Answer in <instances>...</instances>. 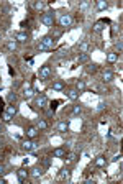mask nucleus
<instances>
[{
	"label": "nucleus",
	"instance_id": "nucleus-1",
	"mask_svg": "<svg viewBox=\"0 0 123 184\" xmlns=\"http://www.w3.org/2000/svg\"><path fill=\"white\" fill-rule=\"evenodd\" d=\"M21 148H23L25 151H36L38 150V143L35 142V140H23L21 142Z\"/></svg>",
	"mask_w": 123,
	"mask_h": 184
},
{
	"label": "nucleus",
	"instance_id": "nucleus-2",
	"mask_svg": "<svg viewBox=\"0 0 123 184\" xmlns=\"http://www.w3.org/2000/svg\"><path fill=\"white\" fill-rule=\"evenodd\" d=\"M49 76H51V67H49L48 64L41 66L40 72H38V77H40V79L43 81V82H45V81H48V79H49Z\"/></svg>",
	"mask_w": 123,
	"mask_h": 184
},
{
	"label": "nucleus",
	"instance_id": "nucleus-3",
	"mask_svg": "<svg viewBox=\"0 0 123 184\" xmlns=\"http://www.w3.org/2000/svg\"><path fill=\"white\" fill-rule=\"evenodd\" d=\"M59 25L62 28H67V26L72 25V17H71L69 13H62L61 17H59Z\"/></svg>",
	"mask_w": 123,
	"mask_h": 184
},
{
	"label": "nucleus",
	"instance_id": "nucleus-4",
	"mask_svg": "<svg viewBox=\"0 0 123 184\" xmlns=\"http://www.w3.org/2000/svg\"><path fill=\"white\" fill-rule=\"evenodd\" d=\"M41 21H43L46 26H53L54 25V15H53V12L43 13V15H41Z\"/></svg>",
	"mask_w": 123,
	"mask_h": 184
},
{
	"label": "nucleus",
	"instance_id": "nucleus-5",
	"mask_svg": "<svg viewBox=\"0 0 123 184\" xmlns=\"http://www.w3.org/2000/svg\"><path fill=\"white\" fill-rule=\"evenodd\" d=\"M46 105H48V97H46L45 94L38 96L36 100H35V107H36V109H45Z\"/></svg>",
	"mask_w": 123,
	"mask_h": 184
},
{
	"label": "nucleus",
	"instance_id": "nucleus-6",
	"mask_svg": "<svg viewBox=\"0 0 123 184\" xmlns=\"http://www.w3.org/2000/svg\"><path fill=\"white\" fill-rule=\"evenodd\" d=\"M105 23H110V20L108 18H103V20H98V21H95L94 23V31L95 33H100V31H103V28H105Z\"/></svg>",
	"mask_w": 123,
	"mask_h": 184
},
{
	"label": "nucleus",
	"instance_id": "nucleus-7",
	"mask_svg": "<svg viewBox=\"0 0 123 184\" xmlns=\"http://www.w3.org/2000/svg\"><path fill=\"white\" fill-rule=\"evenodd\" d=\"M54 41H56V40H54L53 36H51V35H46V36H43L40 40V43H43V45L45 46H48L49 50H53V46H54Z\"/></svg>",
	"mask_w": 123,
	"mask_h": 184
},
{
	"label": "nucleus",
	"instance_id": "nucleus-8",
	"mask_svg": "<svg viewBox=\"0 0 123 184\" xmlns=\"http://www.w3.org/2000/svg\"><path fill=\"white\" fill-rule=\"evenodd\" d=\"M28 169L26 168H20V169H16V178H18V181L20 183H25L26 181V178H28Z\"/></svg>",
	"mask_w": 123,
	"mask_h": 184
},
{
	"label": "nucleus",
	"instance_id": "nucleus-9",
	"mask_svg": "<svg viewBox=\"0 0 123 184\" xmlns=\"http://www.w3.org/2000/svg\"><path fill=\"white\" fill-rule=\"evenodd\" d=\"M25 135H26V138H35L38 135V128H36V127H26Z\"/></svg>",
	"mask_w": 123,
	"mask_h": 184
},
{
	"label": "nucleus",
	"instance_id": "nucleus-10",
	"mask_svg": "<svg viewBox=\"0 0 123 184\" xmlns=\"http://www.w3.org/2000/svg\"><path fill=\"white\" fill-rule=\"evenodd\" d=\"M15 41L16 43H26L28 41V35L25 33V31H18V33L15 35Z\"/></svg>",
	"mask_w": 123,
	"mask_h": 184
},
{
	"label": "nucleus",
	"instance_id": "nucleus-11",
	"mask_svg": "<svg viewBox=\"0 0 123 184\" xmlns=\"http://www.w3.org/2000/svg\"><path fill=\"white\" fill-rule=\"evenodd\" d=\"M77 48H79V53H89V41H79L77 43Z\"/></svg>",
	"mask_w": 123,
	"mask_h": 184
},
{
	"label": "nucleus",
	"instance_id": "nucleus-12",
	"mask_svg": "<svg viewBox=\"0 0 123 184\" xmlns=\"http://www.w3.org/2000/svg\"><path fill=\"white\" fill-rule=\"evenodd\" d=\"M35 96H36V91H35V89H31V87H30V89H25V91H23V97L26 99V100L33 99Z\"/></svg>",
	"mask_w": 123,
	"mask_h": 184
},
{
	"label": "nucleus",
	"instance_id": "nucleus-13",
	"mask_svg": "<svg viewBox=\"0 0 123 184\" xmlns=\"http://www.w3.org/2000/svg\"><path fill=\"white\" fill-rule=\"evenodd\" d=\"M59 179H71V169L69 168H62L59 171Z\"/></svg>",
	"mask_w": 123,
	"mask_h": 184
},
{
	"label": "nucleus",
	"instance_id": "nucleus-14",
	"mask_svg": "<svg viewBox=\"0 0 123 184\" xmlns=\"http://www.w3.org/2000/svg\"><path fill=\"white\" fill-rule=\"evenodd\" d=\"M51 89H53V91H64V89H66V84L62 82V81H54L53 86H51Z\"/></svg>",
	"mask_w": 123,
	"mask_h": 184
},
{
	"label": "nucleus",
	"instance_id": "nucleus-15",
	"mask_svg": "<svg viewBox=\"0 0 123 184\" xmlns=\"http://www.w3.org/2000/svg\"><path fill=\"white\" fill-rule=\"evenodd\" d=\"M53 156H54V158H64V156H66V150H64V148H54V150H53Z\"/></svg>",
	"mask_w": 123,
	"mask_h": 184
},
{
	"label": "nucleus",
	"instance_id": "nucleus-16",
	"mask_svg": "<svg viewBox=\"0 0 123 184\" xmlns=\"http://www.w3.org/2000/svg\"><path fill=\"white\" fill-rule=\"evenodd\" d=\"M5 112L8 113V115H16V112H18V107H16V105H13V104H10V105H7V107H5Z\"/></svg>",
	"mask_w": 123,
	"mask_h": 184
},
{
	"label": "nucleus",
	"instance_id": "nucleus-17",
	"mask_svg": "<svg viewBox=\"0 0 123 184\" xmlns=\"http://www.w3.org/2000/svg\"><path fill=\"white\" fill-rule=\"evenodd\" d=\"M30 174H31L33 178H40V176L43 174V168H41V166H33Z\"/></svg>",
	"mask_w": 123,
	"mask_h": 184
},
{
	"label": "nucleus",
	"instance_id": "nucleus-18",
	"mask_svg": "<svg viewBox=\"0 0 123 184\" xmlns=\"http://www.w3.org/2000/svg\"><path fill=\"white\" fill-rule=\"evenodd\" d=\"M102 81H103V82H112V81H113V72H112V71H103Z\"/></svg>",
	"mask_w": 123,
	"mask_h": 184
},
{
	"label": "nucleus",
	"instance_id": "nucleus-19",
	"mask_svg": "<svg viewBox=\"0 0 123 184\" xmlns=\"http://www.w3.org/2000/svg\"><path fill=\"white\" fill-rule=\"evenodd\" d=\"M79 94H81V92H79L77 89H71V91H67V97H69L71 100H77Z\"/></svg>",
	"mask_w": 123,
	"mask_h": 184
},
{
	"label": "nucleus",
	"instance_id": "nucleus-20",
	"mask_svg": "<svg viewBox=\"0 0 123 184\" xmlns=\"http://www.w3.org/2000/svg\"><path fill=\"white\" fill-rule=\"evenodd\" d=\"M67 128H69V123H67V122H59V123H57V132H59V133L67 132Z\"/></svg>",
	"mask_w": 123,
	"mask_h": 184
},
{
	"label": "nucleus",
	"instance_id": "nucleus-21",
	"mask_svg": "<svg viewBox=\"0 0 123 184\" xmlns=\"http://www.w3.org/2000/svg\"><path fill=\"white\" fill-rule=\"evenodd\" d=\"M89 59H90L89 53H81V54H79V58H77V63H79V64H84V63H87Z\"/></svg>",
	"mask_w": 123,
	"mask_h": 184
},
{
	"label": "nucleus",
	"instance_id": "nucleus-22",
	"mask_svg": "<svg viewBox=\"0 0 123 184\" xmlns=\"http://www.w3.org/2000/svg\"><path fill=\"white\" fill-rule=\"evenodd\" d=\"M5 48H7L8 51H16V48H18V43L13 40V41H7L5 43Z\"/></svg>",
	"mask_w": 123,
	"mask_h": 184
},
{
	"label": "nucleus",
	"instance_id": "nucleus-23",
	"mask_svg": "<svg viewBox=\"0 0 123 184\" xmlns=\"http://www.w3.org/2000/svg\"><path fill=\"white\" fill-rule=\"evenodd\" d=\"M105 164H107L105 156H98V158L95 159V166H97V168H105Z\"/></svg>",
	"mask_w": 123,
	"mask_h": 184
},
{
	"label": "nucleus",
	"instance_id": "nucleus-24",
	"mask_svg": "<svg viewBox=\"0 0 123 184\" xmlns=\"http://www.w3.org/2000/svg\"><path fill=\"white\" fill-rule=\"evenodd\" d=\"M76 89H77L79 92H82V91H86L87 89V84H86V81H82V79H79L77 82H76Z\"/></svg>",
	"mask_w": 123,
	"mask_h": 184
},
{
	"label": "nucleus",
	"instance_id": "nucleus-25",
	"mask_svg": "<svg viewBox=\"0 0 123 184\" xmlns=\"http://www.w3.org/2000/svg\"><path fill=\"white\" fill-rule=\"evenodd\" d=\"M62 159H64L66 163H74V161L77 159V155H76V153H69V155H66Z\"/></svg>",
	"mask_w": 123,
	"mask_h": 184
},
{
	"label": "nucleus",
	"instance_id": "nucleus-26",
	"mask_svg": "<svg viewBox=\"0 0 123 184\" xmlns=\"http://www.w3.org/2000/svg\"><path fill=\"white\" fill-rule=\"evenodd\" d=\"M107 61L108 63H117L118 61V53H108L107 54Z\"/></svg>",
	"mask_w": 123,
	"mask_h": 184
},
{
	"label": "nucleus",
	"instance_id": "nucleus-27",
	"mask_svg": "<svg viewBox=\"0 0 123 184\" xmlns=\"http://www.w3.org/2000/svg\"><path fill=\"white\" fill-rule=\"evenodd\" d=\"M36 128L38 130H46V128H48V122H46L45 118H40L38 123H36Z\"/></svg>",
	"mask_w": 123,
	"mask_h": 184
},
{
	"label": "nucleus",
	"instance_id": "nucleus-28",
	"mask_svg": "<svg viewBox=\"0 0 123 184\" xmlns=\"http://www.w3.org/2000/svg\"><path fill=\"white\" fill-rule=\"evenodd\" d=\"M108 8V4H107L105 0H98L97 2V10H107Z\"/></svg>",
	"mask_w": 123,
	"mask_h": 184
},
{
	"label": "nucleus",
	"instance_id": "nucleus-29",
	"mask_svg": "<svg viewBox=\"0 0 123 184\" xmlns=\"http://www.w3.org/2000/svg\"><path fill=\"white\" fill-rule=\"evenodd\" d=\"M94 91L97 92V94H105V92H107V89L103 87L102 84H97V86H94Z\"/></svg>",
	"mask_w": 123,
	"mask_h": 184
},
{
	"label": "nucleus",
	"instance_id": "nucleus-30",
	"mask_svg": "<svg viewBox=\"0 0 123 184\" xmlns=\"http://www.w3.org/2000/svg\"><path fill=\"white\" fill-rule=\"evenodd\" d=\"M16 99H18V97H16V94H15V92H10V94L7 96V100L10 102V104H13V102H15Z\"/></svg>",
	"mask_w": 123,
	"mask_h": 184
},
{
	"label": "nucleus",
	"instance_id": "nucleus-31",
	"mask_svg": "<svg viewBox=\"0 0 123 184\" xmlns=\"http://www.w3.org/2000/svg\"><path fill=\"white\" fill-rule=\"evenodd\" d=\"M72 113H74V115H81V113H82V107H81V105H74V107H72Z\"/></svg>",
	"mask_w": 123,
	"mask_h": 184
},
{
	"label": "nucleus",
	"instance_id": "nucleus-32",
	"mask_svg": "<svg viewBox=\"0 0 123 184\" xmlns=\"http://www.w3.org/2000/svg\"><path fill=\"white\" fill-rule=\"evenodd\" d=\"M97 69H98L97 64H90V66H87V72H89V74H94Z\"/></svg>",
	"mask_w": 123,
	"mask_h": 184
},
{
	"label": "nucleus",
	"instance_id": "nucleus-33",
	"mask_svg": "<svg viewBox=\"0 0 123 184\" xmlns=\"http://www.w3.org/2000/svg\"><path fill=\"white\" fill-rule=\"evenodd\" d=\"M12 115H8V113L7 112H4V113H2V120H4L5 122V123H8V122H10V120H12Z\"/></svg>",
	"mask_w": 123,
	"mask_h": 184
},
{
	"label": "nucleus",
	"instance_id": "nucleus-34",
	"mask_svg": "<svg viewBox=\"0 0 123 184\" xmlns=\"http://www.w3.org/2000/svg\"><path fill=\"white\" fill-rule=\"evenodd\" d=\"M59 104H61V100H53L51 104H49V107H51V110L54 112V110L57 109V105H59Z\"/></svg>",
	"mask_w": 123,
	"mask_h": 184
},
{
	"label": "nucleus",
	"instance_id": "nucleus-35",
	"mask_svg": "<svg viewBox=\"0 0 123 184\" xmlns=\"http://www.w3.org/2000/svg\"><path fill=\"white\" fill-rule=\"evenodd\" d=\"M33 7H35L36 10H43V8H45V4H43V2H35Z\"/></svg>",
	"mask_w": 123,
	"mask_h": 184
},
{
	"label": "nucleus",
	"instance_id": "nucleus-36",
	"mask_svg": "<svg viewBox=\"0 0 123 184\" xmlns=\"http://www.w3.org/2000/svg\"><path fill=\"white\" fill-rule=\"evenodd\" d=\"M115 48L118 50V53H122V50H123V43H122V40H118V41H115Z\"/></svg>",
	"mask_w": 123,
	"mask_h": 184
},
{
	"label": "nucleus",
	"instance_id": "nucleus-37",
	"mask_svg": "<svg viewBox=\"0 0 123 184\" xmlns=\"http://www.w3.org/2000/svg\"><path fill=\"white\" fill-rule=\"evenodd\" d=\"M89 8V2H82L81 5H79V10H81V12H84V10H87Z\"/></svg>",
	"mask_w": 123,
	"mask_h": 184
},
{
	"label": "nucleus",
	"instance_id": "nucleus-38",
	"mask_svg": "<svg viewBox=\"0 0 123 184\" xmlns=\"http://www.w3.org/2000/svg\"><path fill=\"white\" fill-rule=\"evenodd\" d=\"M38 51H49V48L45 46L43 43H38Z\"/></svg>",
	"mask_w": 123,
	"mask_h": 184
},
{
	"label": "nucleus",
	"instance_id": "nucleus-39",
	"mask_svg": "<svg viewBox=\"0 0 123 184\" xmlns=\"http://www.w3.org/2000/svg\"><path fill=\"white\" fill-rule=\"evenodd\" d=\"M107 105H105V102H98V105H97V110H103Z\"/></svg>",
	"mask_w": 123,
	"mask_h": 184
},
{
	"label": "nucleus",
	"instance_id": "nucleus-40",
	"mask_svg": "<svg viewBox=\"0 0 123 184\" xmlns=\"http://www.w3.org/2000/svg\"><path fill=\"white\" fill-rule=\"evenodd\" d=\"M120 159H122V155L118 153V155H115L113 158H112V161H113V163H117V161H120Z\"/></svg>",
	"mask_w": 123,
	"mask_h": 184
},
{
	"label": "nucleus",
	"instance_id": "nucleus-41",
	"mask_svg": "<svg viewBox=\"0 0 123 184\" xmlns=\"http://www.w3.org/2000/svg\"><path fill=\"white\" fill-rule=\"evenodd\" d=\"M43 164H45L46 168H49V166H51V161H49V158H45V159H43Z\"/></svg>",
	"mask_w": 123,
	"mask_h": 184
},
{
	"label": "nucleus",
	"instance_id": "nucleus-42",
	"mask_svg": "<svg viewBox=\"0 0 123 184\" xmlns=\"http://www.w3.org/2000/svg\"><path fill=\"white\" fill-rule=\"evenodd\" d=\"M5 112V109H4V100L0 99V113H4Z\"/></svg>",
	"mask_w": 123,
	"mask_h": 184
},
{
	"label": "nucleus",
	"instance_id": "nucleus-43",
	"mask_svg": "<svg viewBox=\"0 0 123 184\" xmlns=\"http://www.w3.org/2000/svg\"><path fill=\"white\" fill-rule=\"evenodd\" d=\"M5 173H7V171H5V166H2V164H0V176H4Z\"/></svg>",
	"mask_w": 123,
	"mask_h": 184
},
{
	"label": "nucleus",
	"instance_id": "nucleus-44",
	"mask_svg": "<svg viewBox=\"0 0 123 184\" xmlns=\"http://www.w3.org/2000/svg\"><path fill=\"white\" fill-rule=\"evenodd\" d=\"M8 72H10V76H15V69H13L12 66L8 67Z\"/></svg>",
	"mask_w": 123,
	"mask_h": 184
},
{
	"label": "nucleus",
	"instance_id": "nucleus-45",
	"mask_svg": "<svg viewBox=\"0 0 123 184\" xmlns=\"http://www.w3.org/2000/svg\"><path fill=\"white\" fill-rule=\"evenodd\" d=\"M46 115H48V117H54V112H53V110H48V113H46Z\"/></svg>",
	"mask_w": 123,
	"mask_h": 184
},
{
	"label": "nucleus",
	"instance_id": "nucleus-46",
	"mask_svg": "<svg viewBox=\"0 0 123 184\" xmlns=\"http://www.w3.org/2000/svg\"><path fill=\"white\" fill-rule=\"evenodd\" d=\"M0 40H2V33H0Z\"/></svg>",
	"mask_w": 123,
	"mask_h": 184
}]
</instances>
